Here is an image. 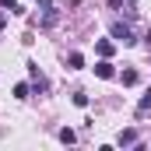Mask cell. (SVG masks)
<instances>
[{"mask_svg":"<svg viewBox=\"0 0 151 151\" xmlns=\"http://www.w3.org/2000/svg\"><path fill=\"white\" fill-rule=\"evenodd\" d=\"M137 77H141L137 70H123V84H137Z\"/></svg>","mask_w":151,"mask_h":151,"instance_id":"ba28073f","label":"cell"},{"mask_svg":"<svg viewBox=\"0 0 151 151\" xmlns=\"http://www.w3.org/2000/svg\"><path fill=\"white\" fill-rule=\"evenodd\" d=\"M144 42H148V49H151V32H148V39H144Z\"/></svg>","mask_w":151,"mask_h":151,"instance_id":"4fadbf2b","label":"cell"},{"mask_svg":"<svg viewBox=\"0 0 151 151\" xmlns=\"http://www.w3.org/2000/svg\"><path fill=\"white\" fill-rule=\"evenodd\" d=\"M130 4H134V0H130Z\"/></svg>","mask_w":151,"mask_h":151,"instance_id":"5bb4252c","label":"cell"},{"mask_svg":"<svg viewBox=\"0 0 151 151\" xmlns=\"http://www.w3.org/2000/svg\"><path fill=\"white\" fill-rule=\"evenodd\" d=\"M0 4H4V7H7V11H14V14H18V11H21V7H18V0H0Z\"/></svg>","mask_w":151,"mask_h":151,"instance_id":"8fae6325","label":"cell"},{"mask_svg":"<svg viewBox=\"0 0 151 151\" xmlns=\"http://www.w3.org/2000/svg\"><path fill=\"white\" fill-rule=\"evenodd\" d=\"M74 137H77L74 130H67V127H63V130H60V141H63V144H74Z\"/></svg>","mask_w":151,"mask_h":151,"instance_id":"52a82bcc","label":"cell"},{"mask_svg":"<svg viewBox=\"0 0 151 151\" xmlns=\"http://www.w3.org/2000/svg\"><path fill=\"white\" fill-rule=\"evenodd\" d=\"M113 39L123 42V46H134V42H137V39H134V28H130L127 21H113Z\"/></svg>","mask_w":151,"mask_h":151,"instance_id":"6da1fadb","label":"cell"},{"mask_svg":"<svg viewBox=\"0 0 151 151\" xmlns=\"http://www.w3.org/2000/svg\"><path fill=\"white\" fill-rule=\"evenodd\" d=\"M28 91H32L28 84H14V95H18V99H28Z\"/></svg>","mask_w":151,"mask_h":151,"instance_id":"30bf717a","label":"cell"},{"mask_svg":"<svg viewBox=\"0 0 151 151\" xmlns=\"http://www.w3.org/2000/svg\"><path fill=\"white\" fill-rule=\"evenodd\" d=\"M99 53H102V56H113V42L102 39V42H99Z\"/></svg>","mask_w":151,"mask_h":151,"instance_id":"9c48e42d","label":"cell"},{"mask_svg":"<svg viewBox=\"0 0 151 151\" xmlns=\"http://www.w3.org/2000/svg\"><path fill=\"white\" fill-rule=\"evenodd\" d=\"M148 109H151V88L144 91V95H141V106H137V116H144Z\"/></svg>","mask_w":151,"mask_h":151,"instance_id":"277c9868","label":"cell"},{"mask_svg":"<svg viewBox=\"0 0 151 151\" xmlns=\"http://www.w3.org/2000/svg\"><path fill=\"white\" fill-rule=\"evenodd\" d=\"M4 25H7V14H0V28H4Z\"/></svg>","mask_w":151,"mask_h":151,"instance_id":"7c38bea8","label":"cell"},{"mask_svg":"<svg viewBox=\"0 0 151 151\" xmlns=\"http://www.w3.org/2000/svg\"><path fill=\"white\" fill-rule=\"evenodd\" d=\"M95 74H99V77H116V70H113L109 60H102V63H95Z\"/></svg>","mask_w":151,"mask_h":151,"instance_id":"3957f363","label":"cell"},{"mask_svg":"<svg viewBox=\"0 0 151 151\" xmlns=\"http://www.w3.org/2000/svg\"><path fill=\"white\" fill-rule=\"evenodd\" d=\"M119 144H137V134H134V130H123V134H119Z\"/></svg>","mask_w":151,"mask_h":151,"instance_id":"5b68a950","label":"cell"},{"mask_svg":"<svg viewBox=\"0 0 151 151\" xmlns=\"http://www.w3.org/2000/svg\"><path fill=\"white\" fill-rule=\"evenodd\" d=\"M84 67V56L81 53H70V70H81Z\"/></svg>","mask_w":151,"mask_h":151,"instance_id":"8992f818","label":"cell"},{"mask_svg":"<svg viewBox=\"0 0 151 151\" xmlns=\"http://www.w3.org/2000/svg\"><path fill=\"white\" fill-rule=\"evenodd\" d=\"M28 74H32V84H35L39 91H46V77H42V70H39L35 63H28Z\"/></svg>","mask_w":151,"mask_h":151,"instance_id":"7a4b0ae2","label":"cell"}]
</instances>
